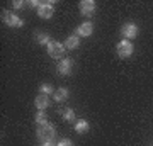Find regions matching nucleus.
Listing matches in <instances>:
<instances>
[{
  "mask_svg": "<svg viewBox=\"0 0 153 146\" xmlns=\"http://www.w3.org/2000/svg\"><path fill=\"white\" fill-rule=\"evenodd\" d=\"M58 146H73V143H71V139H60L58 141Z\"/></svg>",
  "mask_w": 153,
  "mask_h": 146,
  "instance_id": "nucleus-19",
  "label": "nucleus"
},
{
  "mask_svg": "<svg viewBox=\"0 0 153 146\" xmlns=\"http://www.w3.org/2000/svg\"><path fill=\"white\" fill-rule=\"evenodd\" d=\"M41 146H58V143H55V141H49V143H41Z\"/></svg>",
  "mask_w": 153,
  "mask_h": 146,
  "instance_id": "nucleus-21",
  "label": "nucleus"
},
{
  "mask_svg": "<svg viewBox=\"0 0 153 146\" xmlns=\"http://www.w3.org/2000/svg\"><path fill=\"white\" fill-rule=\"evenodd\" d=\"M78 7H80V14L85 17H92L95 14V2L94 0H82Z\"/></svg>",
  "mask_w": 153,
  "mask_h": 146,
  "instance_id": "nucleus-8",
  "label": "nucleus"
},
{
  "mask_svg": "<svg viewBox=\"0 0 153 146\" xmlns=\"http://www.w3.org/2000/svg\"><path fill=\"white\" fill-rule=\"evenodd\" d=\"M63 44H65L66 51H68V49H75V48L80 46V38H78L76 34H70V36L65 39V43H63Z\"/></svg>",
  "mask_w": 153,
  "mask_h": 146,
  "instance_id": "nucleus-10",
  "label": "nucleus"
},
{
  "mask_svg": "<svg viewBox=\"0 0 153 146\" xmlns=\"http://www.w3.org/2000/svg\"><path fill=\"white\" fill-rule=\"evenodd\" d=\"M92 33H94V24L92 22H88V21H85V22H82L80 26L76 27V36L78 38H88V36H92Z\"/></svg>",
  "mask_w": 153,
  "mask_h": 146,
  "instance_id": "nucleus-9",
  "label": "nucleus"
},
{
  "mask_svg": "<svg viewBox=\"0 0 153 146\" xmlns=\"http://www.w3.org/2000/svg\"><path fill=\"white\" fill-rule=\"evenodd\" d=\"M12 7H14L16 10H19V9L24 7V2H22V0H14V2H12Z\"/></svg>",
  "mask_w": 153,
  "mask_h": 146,
  "instance_id": "nucleus-18",
  "label": "nucleus"
},
{
  "mask_svg": "<svg viewBox=\"0 0 153 146\" xmlns=\"http://www.w3.org/2000/svg\"><path fill=\"white\" fill-rule=\"evenodd\" d=\"M88 129H90V126L85 119H78L75 122V131L78 134H85V133H88Z\"/></svg>",
  "mask_w": 153,
  "mask_h": 146,
  "instance_id": "nucleus-13",
  "label": "nucleus"
},
{
  "mask_svg": "<svg viewBox=\"0 0 153 146\" xmlns=\"http://www.w3.org/2000/svg\"><path fill=\"white\" fill-rule=\"evenodd\" d=\"M41 4H43V2H39V0H31V2H29V7H34V9H39V7H41Z\"/></svg>",
  "mask_w": 153,
  "mask_h": 146,
  "instance_id": "nucleus-20",
  "label": "nucleus"
},
{
  "mask_svg": "<svg viewBox=\"0 0 153 146\" xmlns=\"http://www.w3.org/2000/svg\"><path fill=\"white\" fill-rule=\"evenodd\" d=\"M61 114H63V119H65L66 122H73V121H75V112H73V109H65Z\"/></svg>",
  "mask_w": 153,
  "mask_h": 146,
  "instance_id": "nucleus-17",
  "label": "nucleus"
},
{
  "mask_svg": "<svg viewBox=\"0 0 153 146\" xmlns=\"http://www.w3.org/2000/svg\"><path fill=\"white\" fill-rule=\"evenodd\" d=\"M36 41H38V44H41V46H48L49 43H51V39H49V34L46 33H38L36 34Z\"/></svg>",
  "mask_w": 153,
  "mask_h": 146,
  "instance_id": "nucleus-15",
  "label": "nucleus"
},
{
  "mask_svg": "<svg viewBox=\"0 0 153 146\" xmlns=\"http://www.w3.org/2000/svg\"><path fill=\"white\" fill-rule=\"evenodd\" d=\"M36 136L41 143H49V141H55V136H56V127L55 124H48L44 126H38V131H36Z\"/></svg>",
  "mask_w": 153,
  "mask_h": 146,
  "instance_id": "nucleus-1",
  "label": "nucleus"
},
{
  "mask_svg": "<svg viewBox=\"0 0 153 146\" xmlns=\"http://www.w3.org/2000/svg\"><path fill=\"white\" fill-rule=\"evenodd\" d=\"M116 51H117V56H119V58L126 60V58H129V56L133 54L134 46H133V43L129 41V39H121L119 43L116 44Z\"/></svg>",
  "mask_w": 153,
  "mask_h": 146,
  "instance_id": "nucleus-3",
  "label": "nucleus"
},
{
  "mask_svg": "<svg viewBox=\"0 0 153 146\" xmlns=\"http://www.w3.org/2000/svg\"><path fill=\"white\" fill-rule=\"evenodd\" d=\"M34 104H36L38 110H44V109H48V107H49V97H48V95H43V93H39L38 97L34 99Z\"/></svg>",
  "mask_w": 153,
  "mask_h": 146,
  "instance_id": "nucleus-11",
  "label": "nucleus"
},
{
  "mask_svg": "<svg viewBox=\"0 0 153 146\" xmlns=\"http://www.w3.org/2000/svg\"><path fill=\"white\" fill-rule=\"evenodd\" d=\"M55 14V2H51V0H46L41 4V7L38 9V17L41 19H51Z\"/></svg>",
  "mask_w": 153,
  "mask_h": 146,
  "instance_id": "nucleus-5",
  "label": "nucleus"
},
{
  "mask_svg": "<svg viewBox=\"0 0 153 146\" xmlns=\"http://www.w3.org/2000/svg\"><path fill=\"white\" fill-rule=\"evenodd\" d=\"M73 60H70V58H63V60H60V63H58V68H56V71H58V75L61 76H68L71 75V71H73Z\"/></svg>",
  "mask_w": 153,
  "mask_h": 146,
  "instance_id": "nucleus-6",
  "label": "nucleus"
},
{
  "mask_svg": "<svg viewBox=\"0 0 153 146\" xmlns=\"http://www.w3.org/2000/svg\"><path fill=\"white\" fill-rule=\"evenodd\" d=\"M2 21L9 27H22L24 26V21H22L21 17L16 16V14H12V12H9V10L2 12Z\"/></svg>",
  "mask_w": 153,
  "mask_h": 146,
  "instance_id": "nucleus-4",
  "label": "nucleus"
},
{
  "mask_svg": "<svg viewBox=\"0 0 153 146\" xmlns=\"http://www.w3.org/2000/svg\"><path fill=\"white\" fill-rule=\"evenodd\" d=\"M46 49H48V54L51 58H55V60H63L65 58L66 48H65V44L60 43V41H51L46 46Z\"/></svg>",
  "mask_w": 153,
  "mask_h": 146,
  "instance_id": "nucleus-2",
  "label": "nucleus"
},
{
  "mask_svg": "<svg viewBox=\"0 0 153 146\" xmlns=\"http://www.w3.org/2000/svg\"><path fill=\"white\" fill-rule=\"evenodd\" d=\"M34 121H36L38 126H44V124H48V116H46L44 110H38L36 116H34Z\"/></svg>",
  "mask_w": 153,
  "mask_h": 146,
  "instance_id": "nucleus-14",
  "label": "nucleus"
},
{
  "mask_svg": "<svg viewBox=\"0 0 153 146\" xmlns=\"http://www.w3.org/2000/svg\"><path fill=\"white\" fill-rule=\"evenodd\" d=\"M138 33H140V29H138L136 24H133V22H126L124 26L121 27V34L124 36V39H134L138 36Z\"/></svg>",
  "mask_w": 153,
  "mask_h": 146,
  "instance_id": "nucleus-7",
  "label": "nucleus"
},
{
  "mask_svg": "<svg viewBox=\"0 0 153 146\" xmlns=\"http://www.w3.org/2000/svg\"><path fill=\"white\" fill-rule=\"evenodd\" d=\"M39 92L43 93V95H49V93H55V87L51 85V83H43V85L39 87Z\"/></svg>",
  "mask_w": 153,
  "mask_h": 146,
  "instance_id": "nucleus-16",
  "label": "nucleus"
},
{
  "mask_svg": "<svg viewBox=\"0 0 153 146\" xmlns=\"http://www.w3.org/2000/svg\"><path fill=\"white\" fill-rule=\"evenodd\" d=\"M68 95H70L68 88H66V87H60L58 90H55L53 99H55V102H65L66 99H68Z\"/></svg>",
  "mask_w": 153,
  "mask_h": 146,
  "instance_id": "nucleus-12",
  "label": "nucleus"
}]
</instances>
